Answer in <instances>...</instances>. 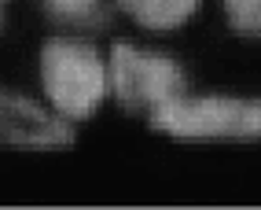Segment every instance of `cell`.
Instances as JSON below:
<instances>
[{"label":"cell","instance_id":"cell-4","mask_svg":"<svg viewBox=\"0 0 261 210\" xmlns=\"http://www.w3.org/2000/svg\"><path fill=\"white\" fill-rule=\"evenodd\" d=\"M0 144L15 148H66L74 144V129L51 118L37 103L0 89Z\"/></svg>","mask_w":261,"mask_h":210},{"label":"cell","instance_id":"cell-1","mask_svg":"<svg viewBox=\"0 0 261 210\" xmlns=\"http://www.w3.org/2000/svg\"><path fill=\"white\" fill-rule=\"evenodd\" d=\"M151 126L180 140H257L261 100L173 96L151 111Z\"/></svg>","mask_w":261,"mask_h":210},{"label":"cell","instance_id":"cell-7","mask_svg":"<svg viewBox=\"0 0 261 210\" xmlns=\"http://www.w3.org/2000/svg\"><path fill=\"white\" fill-rule=\"evenodd\" d=\"M224 11L239 33L261 37V0H224Z\"/></svg>","mask_w":261,"mask_h":210},{"label":"cell","instance_id":"cell-6","mask_svg":"<svg viewBox=\"0 0 261 210\" xmlns=\"http://www.w3.org/2000/svg\"><path fill=\"white\" fill-rule=\"evenodd\" d=\"M44 8L63 22H77V26H89V22H103V8L99 0H44Z\"/></svg>","mask_w":261,"mask_h":210},{"label":"cell","instance_id":"cell-3","mask_svg":"<svg viewBox=\"0 0 261 210\" xmlns=\"http://www.w3.org/2000/svg\"><path fill=\"white\" fill-rule=\"evenodd\" d=\"M111 89L121 107L129 111H154L159 103L180 96L184 74L169 56L140 52L133 44H114L111 56Z\"/></svg>","mask_w":261,"mask_h":210},{"label":"cell","instance_id":"cell-5","mask_svg":"<svg viewBox=\"0 0 261 210\" xmlns=\"http://www.w3.org/2000/svg\"><path fill=\"white\" fill-rule=\"evenodd\" d=\"M144 30H177L199 11V0H118Z\"/></svg>","mask_w":261,"mask_h":210},{"label":"cell","instance_id":"cell-2","mask_svg":"<svg viewBox=\"0 0 261 210\" xmlns=\"http://www.w3.org/2000/svg\"><path fill=\"white\" fill-rule=\"evenodd\" d=\"M44 92L66 118H89L107 96V66L92 44L56 37L41 52Z\"/></svg>","mask_w":261,"mask_h":210}]
</instances>
